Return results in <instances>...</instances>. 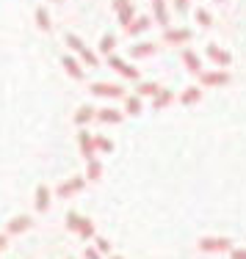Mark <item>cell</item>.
I'll return each mask as SVG.
<instances>
[{
	"instance_id": "cell-1",
	"label": "cell",
	"mask_w": 246,
	"mask_h": 259,
	"mask_svg": "<svg viewBox=\"0 0 246 259\" xmlns=\"http://www.w3.org/2000/svg\"><path fill=\"white\" fill-rule=\"evenodd\" d=\"M66 45H69V50H75L78 55H81V58H83L89 66H97V55L83 45V39H78L75 33H69V36H66Z\"/></svg>"
},
{
	"instance_id": "cell-2",
	"label": "cell",
	"mask_w": 246,
	"mask_h": 259,
	"mask_svg": "<svg viewBox=\"0 0 246 259\" xmlns=\"http://www.w3.org/2000/svg\"><path fill=\"white\" fill-rule=\"evenodd\" d=\"M199 248L202 251H232V240L230 237H202Z\"/></svg>"
},
{
	"instance_id": "cell-3",
	"label": "cell",
	"mask_w": 246,
	"mask_h": 259,
	"mask_svg": "<svg viewBox=\"0 0 246 259\" xmlns=\"http://www.w3.org/2000/svg\"><path fill=\"white\" fill-rule=\"evenodd\" d=\"M91 94H94V97H111V100H116V97L125 94V89H122V85H114V83H91Z\"/></svg>"
},
{
	"instance_id": "cell-4",
	"label": "cell",
	"mask_w": 246,
	"mask_h": 259,
	"mask_svg": "<svg viewBox=\"0 0 246 259\" xmlns=\"http://www.w3.org/2000/svg\"><path fill=\"white\" fill-rule=\"evenodd\" d=\"M108 64H111V69H116L119 75H125V77H130V80H136V77H138V69H136V66L125 64V61H122V58H116V55H111V58H108Z\"/></svg>"
},
{
	"instance_id": "cell-5",
	"label": "cell",
	"mask_w": 246,
	"mask_h": 259,
	"mask_svg": "<svg viewBox=\"0 0 246 259\" xmlns=\"http://www.w3.org/2000/svg\"><path fill=\"white\" fill-rule=\"evenodd\" d=\"M163 39L169 41V45H183V41L191 39V30H188V28H166Z\"/></svg>"
},
{
	"instance_id": "cell-6",
	"label": "cell",
	"mask_w": 246,
	"mask_h": 259,
	"mask_svg": "<svg viewBox=\"0 0 246 259\" xmlns=\"http://www.w3.org/2000/svg\"><path fill=\"white\" fill-rule=\"evenodd\" d=\"M78 144H81V155H83L86 160H94V138H91L86 130H81V133H78Z\"/></svg>"
},
{
	"instance_id": "cell-7",
	"label": "cell",
	"mask_w": 246,
	"mask_h": 259,
	"mask_svg": "<svg viewBox=\"0 0 246 259\" xmlns=\"http://www.w3.org/2000/svg\"><path fill=\"white\" fill-rule=\"evenodd\" d=\"M83 185H86V177H72L69 182L58 185V196H61V199H66V196H72L75 190H83Z\"/></svg>"
},
{
	"instance_id": "cell-8",
	"label": "cell",
	"mask_w": 246,
	"mask_h": 259,
	"mask_svg": "<svg viewBox=\"0 0 246 259\" xmlns=\"http://www.w3.org/2000/svg\"><path fill=\"white\" fill-rule=\"evenodd\" d=\"M207 58L213 61V64H219V66H227L230 64V53L227 50H221V47H216V45H207Z\"/></svg>"
},
{
	"instance_id": "cell-9",
	"label": "cell",
	"mask_w": 246,
	"mask_h": 259,
	"mask_svg": "<svg viewBox=\"0 0 246 259\" xmlns=\"http://www.w3.org/2000/svg\"><path fill=\"white\" fill-rule=\"evenodd\" d=\"M30 224H33V218H30V215H20V218H14V221L9 224V234H22V232H28Z\"/></svg>"
},
{
	"instance_id": "cell-10",
	"label": "cell",
	"mask_w": 246,
	"mask_h": 259,
	"mask_svg": "<svg viewBox=\"0 0 246 259\" xmlns=\"http://www.w3.org/2000/svg\"><path fill=\"white\" fill-rule=\"evenodd\" d=\"M61 64H64V69H66V75H69V77L83 80V69H81V64H78L72 55H64V58H61Z\"/></svg>"
},
{
	"instance_id": "cell-11",
	"label": "cell",
	"mask_w": 246,
	"mask_h": 259,
	"mask_svg": "<svg viewBox=\"0 0 246 259\" xmlns=\"http://www.w3.org/2000/svg\"><path fill=\"white\" fill-rule=\"evenodd\" d=\"M199 75H202V83L205 85H224L230 80L227 72H199Z\"/></svg>"
},
{
	"instance_id": "cell-12",
	"label": "cell",
	"mask_w": 246,
	"mask_h": 259,
	"mask_svg": "<svg viewBox=\"0 0 246 259\" xmlns=\"http://www.w3.org/2000/svg\"><path fill=\"white\" fill-rule=\"evenodd\" d=\"M152 9H155V20H158V25L169 28V11H166V0H152Z\"/></svg>"
},
{
	"instance_id": "cell-13",
	"label": "cell",
	"mask_w": 246,
	"mask_h": 259,
	"mask_svg": "<svg viewBox=\"0 0 246 259\" xmlns=\"http://www.w3.org/2000/svg\"><path fill=\"white\" fill-rule=\"evenodd\" d=\"M94 116L100 121H106V124H119V121H122V113H119V110H114V108H102V110H97Z\"/></svg>"
},
{
	"instance_id": "cell-14",
	"label": "cell",
	"mask_w": 246,
	"mask_h": 259,
	"mask_svg": "<svg viewBox=\"0 0 246 259\" xmlns=\"http://www.w3.org/2000/svg\"><path fill=\"white\" fill-rule=\"evenodd\" d=\"M47 207H50V188L39 185V188H36V209H39V212H45Z\"/></svg>"
},
{
	"instance_id": "cell-15",
	"label": "cell",
	"mask_w": 246,
	"mask_h": 259,
	"mask_svg": "<svg viewBox=\"0 0 246 259\" xmlns=\"http://www.w3.org/2000/svg\"><path fill=\"white\" fill-rule=\"evenodd\" d=\"M183 64H186V69H188V72H202V61H199V55L191 53V50H183Z\"/></svg>"
},
{
	"instance_id": "cell-16",
	"label": "cell",
	"mask_w": 246,
	"mask_h": 259,
	"mask_svg": "<svg viewBox=\"0 0 246 259\" xmlns=\"http://www.w3.org/2000/svg\"><path fill=\"white\" fill-rule=\"evenodd\" d=\"M94 113H97V110L91 108V105H83V108H78V110H75V124H89V121L94 119Z\"/></svg>"
},
{
	"instance_id": "cell-17",
	"label": "cell",
	"mask_w": 246,
	"mask_h": 259,
	"mask_svg": "<svg viewBox=\"0 0 246 259\" xmlns=\"http://www.w3.org/2000/svg\"><path fill=\"white\" fill-rule=\"evenodd\" d=\"M152 53H155V45H152V41H141V45H133V50H130L133 58H147V55H152Z\"/></svg>"
},
{
	"instance_id": "cell-18",
	"label": "cell",
	"mask_w": 246,
	"mask_h": 259,
	"mask_svg": "<svg viewBox=\"0 0 246 259\" xmlns=\"http://www.w3.org/2000/svg\"><path fill=\"white\" fill-rule=\"evenodd\" d=\"M147 28H150V17H138V20H133L130 25H127V33L138 36V33H144Z\"/></svg>"
},
{
	"instance_id": "cell-19",
	"label": "cell",
	"mask_w": 246,
	"mask_h": 259,
	"mask_svg": "<svg viewBox=\"0 0 246 259\" xmlns=\"http://www.w3.org/2000/svg\"><path fill=\"white\" fill-rule=\"evenodd\" d=\"M199 97H202V91L196 89V85H191V89H186L180 94V102L183 105H194V102H199Z\"/></svg>"
},
{
	"instance_id": "cell-20",
	"label": "cell",
	"mask_w": 246,
	"mask_h": 259,
	"mask_svg": "<svg viewBox=\"0 0 246 259\" xmlns=\"http://www.w3.org/2000/svg\"><path fill=\"white\" fill-rule=\"evenodd\" d=\"M133 20H136V9H133V6L130 3H127V6H122V9H119V22H122V25H130V22Z\"/></svg>"
},
{
	"instance_id": "cell-21",
	"label": "cell",
	"mask_w": 246,
	"mask_h": 259,
	"mask_svg": "<svg viewBox=\"0 0 246 259\" xmlns=\"http://www.w3.org/2000/svg\"><path fill=\"white\" fill-rule=\"evenodd\" d=\"M171 100H174V94H171L169 89H158V94H155V108H166V105H169Z\"/></svg>"
},
{
	"instance_id": "cell-22",
	"label": "cell",
	"mask_w": 246,
	"mask_h": 259,
	"mask_svg": "<svg viewBox=\"0 0 246 259\" xmlns=\"http://www.w3.org/2000/svg\"><path fill=\"white\" fill-rule=\"evenodd\" d=\"M36 25H39V30H50V14H47V9H36Z\"/></svg>"
},
{
	"instance_id": "cell-23",
	"label": "cell",
	"mask_w": 246,
	"mask_h": 259,
	"mask_svg": "<svg viewBox=\"0 0 246 259\" xmlns=\"http://www.w3.org/2000/svg\"><path fill=\"white\" fill-rule=\"evenodd\" d=\"M75 232L81 234V237H91V234H94V226H91L89 218H81V221H78V229Z\"/></svg>"
},
{
	"instance_id": "cell-24",
	"label": "cell",
	"mask_w": 246,
	"mask_h": 259,
	"mask_svg": "<svg viewBox=\"0 0 246 259\" xmlns=\"http://www.w3.org/2000/svg\"><path fill=\"white\" fill-rule=\"evenodd\" d=\"M100 174H102V165L97 163V160H89V171H86V177H89V180H100Z\"/></svg>"
},
{
	"instance_id": "cell-25",
	"label": "cell",
	"mask_w": 246,
	"mask_h": 259,
	"mask_svg": "<svg viewBox=\"0 0 246 259\" xmlns=\"http://www.w3.org/2000/svg\"><path fill=\"white\" fill-rule=\"evenodd\" d=\"M114 47H116V39H114L111 33L100 39V50H102V53H114Z\"/></svg>"
},
{
	"instance_id": "cell-26",
	"label": "cell",
	"mask_w": 246,
	"mask_h": 259,
	"mask_svg": "<svg viewBox=\"0 0 246 259\" xmlns=\"http://www.w3.org/2000/svg\"><path fill=\"white\" fill-rule=\"evenodd\" d=\"M94 149L111 152V149H114V144H111V138H102V135H97V138H94Z\"/></svg>"
},
{
	"instance_id": "cell-27",
	"label": "cell",
	"mask_w": 246,
	"mask_h": 259,
	"mask_svg": "<svg viewBox=\"0 0 246 259\" xmlns=\"http://www.w3.org/2000/svg\"><path fill=\"white\" fill-rule=\"evenodd\" d=\"M196 22H199L202 28H210V25H213V17L207 14L205 9H199V11H196Z\"/></svg>"
},
{
	"instance_id": "cell-28",
	"label": "cell",
	"mask_w": 246,
	"mask_h": 259,
	"mask_svg": "<svg viewBox=\"0 0 246 259\" xmlns=\"http://www.w3.org/2000/svg\"><path fill=\"white\" fill-rule=\"evenodd\" d=\"M150 94H158V83H141L138 97H150Z\"/></svg>"
},
{
	"instance_id": "cell-29",
	"label": "cell",
	"mask_w": 246,
	"mask_h": 259,
	"mask_svg": "<svg viewBox=\"0 0 246 259\" xmlns=\"http://www.w3.org/2000/svg\"><path fill=\"white\" fill-rule=\"evenodd\" d=\"M127 113H130V116L141 113V100H138V97H130V100H127Z\"/></svg>"
},
{
	"instance_id": "cell-30",
	"label": "cell",
	"mask_w": 246,
	"mask_h": 259,
	"mask_svg": "<svg viewBox=\"0 0 246 259\" xmlns=\"http://www.w3.org/2000/svg\"><path fill=\"white\" fill-rule=\"evenodd\" d=\"M94 248H97V251H100V254H108V251H111V243H108V240H102V237H97V243H94Z\"/></svg>"
},
{
	"instance_id": "cell-31",
	"label": "cell",
	"mask_w": 246,
	"mask_h": 259,
	"mask_svg": "<svg viewBox=\"0 0 246 259\" xmlns=\"http://www.w3.org/2000/svg\"><path fill=\"white\" fill-rule=\"evenodd\" d=\"M78 221H81V215H78V212H69V218H66V226H69V229H78Z\"/></svg>"
},
{
	"instance_id": "cell-32",
	"label": "cell",
	"mask_w": 246,
	"mask_h": 259,
	"mask_svg": "<svg viewBox=\"0 0 246 259\" xmlns=\"http://www.w3.org/2000/svg\"><path fill=\"white\" fill-rule=\"evenodd\" d=\"M83 256H86V259H102L97 248H86V254H83Z\"/></svg>"
},
{
	"instance_id": "cell-33",
	"label": "cell",
	"mask_w": 246,
	"mask_h": 259,
	"mask_svg": "<svg viewBox=\"0 0 246 259\" xmlns=\"http://www.w3.org/2000/svg\"><path fill=\"white\" fill-rule=\"evenodd\" d=\"M174 6H177V11H180V14H183V11H188V0H174Z\"/></svg>"
},
{
	"instance_id": "cell-34",
	"label": "cell",
	"mask_w": 246,
	"mask_h": 259,
	"mask_svg": "<svg viewBox=\"0 0 246 259\" xmlns=\"http://www.w3.org/2000/svg\"><path fill=\"white\" fill-rule=\"evenodd\" d=\"M232 259H246V248H232Z\"/></svg>"
},
{
	"instance_id": "cell-35",
	"label": "cell",
	"mask_w": 246,
	"mask_h": 259,
	"mask_svg": "<svg viewBox=\"0 0 246 259\" xmlns=\"http://www.w3.org/2000/svg\"><path fill=\"white\" fill-rule=\"evenodd\" d=\"M127 3H130V0H114V9H116V11H119V9H122V6H127Z\"/></svg>"
},
{
	"instance_id": "cell-36",
	"label": "cell",
	"mask_w": 246,
	"mask_h": 259,
	"mask_svg": "<svg viewBox=\"0 0 246 259\" xmlns=\"http://www.w3.org/2000/svg\"><path fill=\"white\" fill-rule=\"evenodd\" d=\"M6 248V234H0V251Z\"/></svg>"
},
{
	"instance_id": "cell-37",
	"label": "cell",
	"mask_w": 246,
	"mask_h": 259,
	"mask_svg": "<svg viewBox=\"0 0 246 259\" xmlns=\"http://www.w3.org/2000/svg\"><path fill=\"white\" fill-rule=\"evenodd\" d=\"M114 259H125V256H114Z\"/></svg>"
},
{
	"instance_id": "cell-38",
	"label": "cell",
	"mask_w": 246,
	"mask_h": 259,
	"mask_svg": "<svg viewBox=\"0 0 246 259\" xmlns=\"http://www.w3.org/2000/svg\"><path fill=\"white\" fill-rule=\"evenodd\" d=\"M55 3H61V0H55Z\"/></svg>"
},
{
	"instance_id": "cell-39",
	"label": "cell",
	"mask_w": 246,
	"mask_h": 259,
	"mask_svg": "<svg viewBox=\"0 0 246 259\" xmlns=\"http://www.w3.org/2000/svg\"><path fill=\"white\" fill-rule=\"evenodd\" d=\"M216 3H221V0H216Z\"/></svg>"
}]
</instances>
